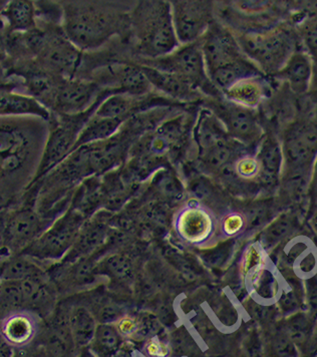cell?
Wrapping results in <instances>:
<instances>
[{
	"label": "cell",
	"instance_id": "cell-1",
	"mask_svg": "<svg viewBox=\"0 0 317 357\" xmlns=\"http://www.w3.org/2000/svg\"><path fill=\"white\" fill-rule=\"evenodd\" d=\"M63 31L82 52H95L119 40L125 43L128 33L130 2L64 1Z\"/></svg>",
	"mask_w": 317,
	"mask_h": 357
},
{
	"label": "cell",
	"instance_id": "cell-2",
	"mask_svg": "<svg viewBox=\"0 0 317 357\" xmlns=\"http://www.w3.org/2000/svg\"><path fill=\"white\" fill-rule=\"evenodd\" d=\"M132 61L171 54L180 47L173 24L171 2H135L128 15L126 43Z\"/></svg>",
	"mask_w": 317,
	"mask_h": 357
},
{
	"label": "cell",
	"instance_id": "cell-3",
	"mask_svg": "<svg viewBox=\"0 0 317 357\" xmlns=\"http://www.w3.org/2000/svg\"><path fill=\"white\" fill-rule=\"evenodd\" d=\"M105 98L96 102L95 106L87 111L86 113L75 114V116H61L52 114V126L48 132L47 139L43 146L40 161L34 172V178L27 188H31L40 182L59 164H61L68 157L73 150L80 132L89 122V119L96 114V109L102 104Z\"/></svg>",
	"mask_w": 317,
	"mask_h": 357
},
{
	"label": "cell",
	"instance_id": "cell-4",
	"mask_svg": "<svg viewBox=\"0 0 317 357\" xmlns=\"http://www.w3.org/2000/svg\"><path fill=\"white\" fill-rule=\"evenodd\" d=\"M134 63L178 75L190 82L206 98L222 96L221 91L216 88L207 75L202 38L189 45H180L166 56L152 59H137Z\"/></svg>",
	"mask_w": 317,
	"mask_h": 357
},
{
	"label": "cell",
	"instance_id": "cell-5",
	"mask_svg": "<svg viewBox=\"0 0 317 357\" xmlns=\"http://www.w3.org/2000/svg\"><path fill=\"white\" fill-rule=\"evenodd\" d=\"M243 54L262 70H281L290 59L293 43L280 31H253L236 38Z\"/></svg>",
	"mask_w": 317,
	"mask_h": 357
},
{
	"label": "cell",
	"instance_id": "cell-6",
	"mask_svg": "<svg viewBox=\"0 0 317 357\" xmlns=\"http://www.w3.org/2000/svg\"><path fill=\"white\" fill-rule=\"evenodd\" d=\"M200 106L217 116L232 139L243 146L253 145L260 139L262 130L253 109L229 102L220 96L206 98Z\"/></svg>",
	"mask_w": 317,
	"mask_h": 357
},
{
	"label": "cell",
	"instance_id": "cell-7",
	"mask_svg": "<svg viewBox=\"0 0 317 357\" xmlns=\"http://www.w3.org/2000/svg\"><path fill=\"white\" fill-rule=\"evenodd\" d=\"M111 95L114 93L103 89L91 79L61 77L57 84L50 109L52 114L75 116L86 113L96 102Z\"/></svg>",
	"mask_w": 317,
	"mask_h": 357
},
{
	"label": "cell",
	"instance_id": "cell-8",
	"mask_svg": "<svg viewBox=\"0 0 317 357\" xmlns=\"http://www.w3.org/2000/svg\"><path fill=\"white\" fill-rule=\"evenodd\" d=\"M45 47L38 54L40 66L47 72L73 79L79 75L84 52L66 38L61 26H48Z\"/></svg>",
	"mask_w": 317,
	"mask_h": 357
},
{
	"label": "cell",
	"instance_id": "cell-9",
	"mask_svg": "<svg viewBox=\"0 0 317 357\" xmlns=\"http://www.w3.org/2000/svg\"><path fill=\"white\" fill-rule=\"evenodd\" d=\"M170 2L175 33L180 45L201 40L215 22L213 1L175 0Z\"/></svg>",
	"mask_w": 317,
	"mask_h": 357
},
{
	"label": "cell",
	"instance_id": "cell-10",
	"mask_svg": "<svg viewBox=\"0 0 317 357\" xmlns=\"http://www.w3.org/2000/svg\"><path fill=\"white\" fill-rule=\"evenodd\" d=\"M82 215L77 211L66 213L56 223L45 230L18 254L31 259H54L61 257L70 248L79 233Z\"/></svg>",
	"mask_w": 317,
	"mask_h": 357
},
{
	"label": "cell",
	"instance_id": "cell-11",
	"mask_svg": "<svg viewBox=\"0 0 317 357\" xmlns=\"http://www.w3.org/2000/svg\"><path fill=\"white\" fill-rule=\"evenodd\" d=\"M214 213L198 201H190L176 213L174 230L184 243L193 247L210 244L217 232Z\"/></svg>",
	"mask_w": 317,
	"mask_h": 357
},
{
	"label": "cell",
	"instance_id": "cell-12",
	"mask_svg": "<svg viewBox=\"0 0 317 357\" xmlns=\"http://www.w3.org/2000/svg\"><path fill=\"white\" fill-rule=\"evenodd\" d=\"M202 50L208 75L246 59L236 38L216 20L202 38Z\"/></svg>",
	"mask_w": 317,
	"mask_h": 357
},
{
	"label": "cell",
	"instance_id": "cell-13",
	"mask_svg": "<svg viewBox=\"0 0 317 357\" xmlns=\"http://www.w3.org/2000/svg\"><path fill=\"white\" fill-rule=\"evenodd\" d=\"M43 223L40 214L31 207H25L9 213L2 236L6 247L20 253L43 234Z\"/></svg>",
	"mask_w": 317,
	"mask_h": 357
},
{
	"label": "cell",
	"instance_id": "cell-14",
	"mask_svg": "<svg viewBox=\"0 0 317 357\" xmlns=\"http://www.w3.org/2000/svg\"><path fill=\"white\" fill-rule=\"evenodd\" d=\"M140 66V65H139ZM151 86L160 95L183 106L201 105L206 97L190 82L173 73L162 72L149 66H140Z\"/></svg>",
	"mask_w": 317,
	"mask_h": 357
},
{
	"label": "cell",
	"instance_id": "cell-15",
	"mask_svg": "<svg viewBox=\"0 0 317 357\" xmlns=\"http://www.w3.org/2000/svg\"><path fill=\"white\" fill-rule=\"evenodd\" d=\"M0 118H36L50 122L52 113L31 96L18 93L10 86H0Z\"/></svg>",
	"mask_w": 317,
	"mask_h": 357
},
{
	"label": "cell",
	"instance_id": "cell-16",
	"mask_svg": "<svg viewBox=\"0 0 317 357\" xmlns=\"http://www.w3.org/2000/svg\"><path fill=\"white\" fill-rule=\"evenodd\" d=\"M222 95L229 102L254 109L267 95V84L261 75L246 77L223 91Z\"/></svg>",
	"mask_w": 317,
	"mask_h": 357
},
{
	"label": "cell",
	"instance_id": "cell-17",
	"mask_svg": "<svg viewBox=\"0 0 317 357\" xmlns=\"http://www.w3.org/2000/svg\"><path fill=\"white\" fill-rule=\"evenodd\" d=\"M31 135L13 121L0 122V160L20 155H31L34 149Z\"/></svg>",
	"mask_w": 317,
	"mask_h": 357
},
{
	"label": "cell",
	"instance_id": "cell-18",
	"mask_svg": "<svg viewBox=\"0 0 317 357\" xmlns=\"http://www.w3.org/2000/svg\"><path fill=\"white\" fill-rule=\"evenodd\" d=\"M36 333V319L24 311L13 313L2 322V336L8 344L13 347H22L29 344Z\"/></svg>",
	"mask_w": 317,
	"mask_h": 357
},
{
	"label": "cell",
	"instance_id": "cell-19",
	"mask_svg": "<svg viewBox=\"0 0 317 357\" xmlns=\"http://www.w3.org/2000/svg\"><path fill=\"white\" fill-rule=\"evenodd\" d=\"M1 15L6 25L15 33H29L38 27L34 2L13 0L4 6Z\"/></svg>",
	"mask_w": 317,
	"mask_h": 357
},
{
	"label": "cell",
	"instance_id": "cell-20",
	"mask_svg": "<svg viewBox=\"0 0 317 357\" xmlns=\"http://www.w3.org/2000/svg\"><path fill=\"white\" fill-rule=\"evenodd\" d=\"M316 325V320L309 313L295 312L287 318L282 326L297 349L300 356H307Z\"/></svg>",
	"mask_w": 317,
	"mask_h": 357
},
{
	"label": "cell",
	"instance_id": "cell-21",
	"mask_svg": "<svg viewBox=\"0 0 317 357\" xmlns=\"http://www.w3.org/2000/svg\"><path fill=\"white\" fill-rule=\"evenodd\" d=\"M124 123L125 121L119 120V119L102 118L94 114L80 132L73 151L77 150L80 146L111 138L121 130Z\"/></svg>",
	"mask_w": 317,
	"mask_h": 357
},
{
	"label": "cell",
	"instance_id": "cell-22",
	"mask_svg": "<svg viewBox=\"0 0 317 357\" xmlns=\"http://www.w3.org/2000/svg\"><path fill=\"white\" fill-rule=\"evenodd\" d=\"M280 75L289 82L295 93H305L309 89L310 82H311V61L305 54H293L286 66L281 68Z\"/></svg>",
	"mask_w": 317,
	"mask_h": 357
},
{
	"label": "cell",
	"instance_id": "cell-23",
	"mask_svg": "<svg viewBox=\"0 0 317 357\" xmlns=\"http://www.w3.org/2000/svg\"><path fill=\"white\" fill-rule=\"evenodd\" d=\"M256 157L260 164L259 177L270 184L277 181L283 162V152L279 144L275 139H266L262 142Z\"/></svg>",
	"mask_w": 317,
	"mask_h": 357
},
{
	"label": "cell",
	"instance_id": "cell-24",
	"mask_svg": "<svg viewBox=\"0 0 317 357\" xmlns=\"http://www.w3.org/2000/svg\"><path fill=\"white\" fill-rule=\"evenodd\" d=\"M95 317L87 309L77 307L70 315V329L73 340L78 347H84L91 343L96 331Z\"/></svg>",
	"mask_w": 317,
	"mask_h": 357
},
{
	"label": "cell",
	"instance_id": "cell-25",
	"mask_svg": "<svg viewBox=\"0 0 317 357\" xmlns=\"http://www.w3.org/2000/svg\"><path fill=\"white\" fill-rule=\"evenodd\" d=\"M40 275H43V272L38 265L32 263L31 258L22 254L3 261L0 266V281H24Z\"/></svg>",
	"mask_w": 317,
	"mask_h": 357
},
{
	"label": "cell",
	"instance_id": "cell-26",
	"mask_svg": "<svg viewBox=\"0 0 317 357\" xmlns=\"http://www.w3.org/2000/svg\"><path fill=\"white\" fill-rule=\"evenodd\" d=\"M121 342L123 341L118 328L107 324L96 327L95 336L91 341L94 352L100 357H110L116 354Z\"/></svg>",
	"mask_w": 317,
	"mask_h": 357
},
{
	"label": "cell",
	"instance_id": "cell-27",
	"mask_svg": "<svg viewBox=\"0 0 317 357\" xmlns=\"http://www.w3.org/2000/svg\"><path fill=\"white\" fill-rule=\"evenodd\" d=\"M247 227V220L244 215L238 212H230L223 216L220 222V231L225 238H234L242 234Z\"/></svg>",
	"mask_w": 317,
	"mask_h": 357
},
{
	"label": "cell",
	"instance_id": "cell-28",
	"mask_svg": "<svg viewBox=\"0 0 317 357\" xmlns=\"http://www.w3.org/2000/svg\"><path fill=\"white\" fill-rule=\"evenodd\" d=\"M234 171L239 177L253 178L260 174V164L256 155L245 154L239 155L233 162Z\"/></svg>",
	"mask_w": 317,
	"mask_h": 357
},
{
	"label": "cell",
	"instance_id": "cell-29",
	"mask_svg": "<svg viewBox=\"0 0 317 357\" xmlns=\"http://www.w3.org/2000/svg\"><path fill=\"white\" fill-rule=\"evenodd\" d=\"M291 228H293V224L287 219V217H280L266 229L263 234L264 242L266 245L272 246L273 244L281 241L290 232Z\"/></svg>",
	"mask_w": 317,
	"mask_h": 357
},
{
	"label": "cell",
	"instance_id": "cell-30",
	"mask_svg": "<svg viewBox=\"0 0 317 357\" xmlns=\"http://www.w3.org/2000/svg\"><path fill=\"white\" fill-rule=\"evenodd\" d=\"M257 294L261 295L264 298H272L277 296L278 292V283L277 278L268 270H261L254 283Z\"/></svg>",
	"mask_w": 317,
	"mask_h": 357
},
{
	"label": "cell",
	"instance_id": "cell-31",
	"mask_svg": "<svg viewBox=\"0 0 317 357\" xmlns=\"http://www.w3.org/2000/svg\"><path fill=\"white\" fill-rule=\"evenodd\" d=\"M282 311L287 314H293L297 312V309L300 307V297L297 293L293 289V286H288L287 290L281 293L279 301Z\"/></svg>",
	"mask_w": 317,
	"mask_h": 357
},
{
	"label": "cell",
	"instance_id": "cell-32",
	"mask_svg": "<svg viewBox=\"0 0 317 357\" xmlns=\"http://www.w3.org/2000/svg\"><path fill=\"white\" fill-rule=\"evenodd\" d=\"M117 328L124 337H135V335H140L143 326L137 318L126 317L119 318Z\"/></svg>",
	"mask_w": 317,
	"mask_h": 357
},
{
	"label": "cell",
	"instance_id": "cell-33",
	"mask_svg": "<svg viewBox=\"0 0 317 357\" xmlns=\"http://www.w3.org/2000/svg\"><path fill=\"white\" fill-rule=\"evenodd\" d=\"M305 298L309 314L317 318V277H310L305 281Z\"/></svg>",
	"mask_w": 317,
	"mask_h": 357
},
{
	"label": "cell",
	"instance_id": "cell-34",
	"mask_svg": "<svg viewBox=\"0 0 317 357\" xmlns=\"http://www.w3.org/2000/svg\"><path fill=\"white\" fill-rule=\"evenodd\" d=\"M145 352L149 357H165L168 354V349L160 340H152L145 347Z\"/></svg>",
	"mask_w": 317,
	"mask_h": 357
},
{
	"label": "cell",
	"instance_id": "cell-35",
	"mask_svg": "<svg viewBox=\"0 0 317 357\" xmlns=\"http://www.w3.org/2000/svg\"><path fill=\"white\" fill-rule=\"evenodd\" d=\"M307 45L310 52L317 57V25L307 34Z\"/></svg>",
	"mask_w": 317,
	"mask_h": 357
},
{
	"label": "cell",
	"instance_id": "cell-36",
	"mask_svg": "<svg viewBox=\"0 0 317 357\" xmlns=\"http://www.w3.org/2000/svg\"><path fill=\"white\" fill-rule=\"evenodd\" d=\"M317 356V324L316 328H314V336L311 338V342H310L309 352H307V357H312Z\"/></svg>",
	"mask_w": 317,
	"mask_h": 357
},
{
	"label": "cell",
	"instance_id": "cell-37",
	"mask_svg": "<svg viewBox=\"0 0 317 357\" xmlns=\"http://www.w3.org/2000/svg\"><path fill=\"white\" fill-rule=\"evenodd\" d=\"M0 357H13L8 344H0Z\"/></svg>",
	"mask_w": 317,
	"mask_h": 357
},
{
	"label": "cell",
	"instance_id": "cell-38",
	"mask_svg": "<svg viewBox=\"0 0 317 357\" xmlns=\"http://www.w3.org/2000/svg\"><path fill=\"white\" fill-rule=\"evenodd\" d=\"M312 84H314V86L317 88V59L316 61H314V65H312Z\"/></svg>",
	"mask_w": 317,
	"mask_h": 357
},
{
	"label": "cell",
	"instance_id": "cell-39",
	"mask_svg": "<svg viewBox=\"0 0 317 357\" xmlns=\"http://www.w3.org/2000/svg\"><path fill=\"white\" fill-rule=\"evenodd\" d=\"M254 254H256V253H254V251H252V259H251V257H250V255H248L247 256V261H251V260H255V258H258V257H260V255H258V253H257V255H254ZM255 265H256V263L255 262H251V265H250V262H248L247 264L245 265L246 268H247V269H250V268H252V267H254Z\"/></svg>",
	"mask_w": 317,
	"mask_h": 357
},
{
	"label": "cell",
	"instance_id": "cell-40",
	"mask_svg": "<svg viewBox=\"0 0 317 357\" xmlns=\"http://www.w3.org/2000/svg\"><path fill=\"white\" fill-rule=\"evenodd\" d=\"M6 20H4L3 17H2L1 13H0V33L6 29Z\"/></svg>",
	"mask_w": 317,
	"mask_h": 357
},
{
	"label": "cell",
	"instance_id": "cell-41",
	"mask_svg": "<svg viewBox=\"0 0 317 357\" xmlns=\"http://www.w3.org/2000/svg\"><path fill=\"white\" fill-rule=\"evenodd\" d=\"M80 357H96V356H94V354H91V352L89 351V350H84V351L82 352V354H80Z\"/></svg>",
	"mask_w": 317,
	"mask_h": 357
},
{
	"label": "cell",
	"instance_id": "cell-42",
	"mask_svg": "<svg viewBox=\"0 0 317 357\" xmlns=\"http://www.w3.org/2000/svg\"><path fill=\"white\" fill-rule=\"evenodd\" d=\"M314 184H316L317 190V161L316 162V168H314Z\"/></svg>",
	"mask_w": 317,
	"mask_h": 357
},
{
	"label": "cell",
	"instance_id": "cell-43",
	"mask_svg": "<svg viewBox=\"0 0 317 357\" xmlns=\"http://www.w3.org/2000/svg\"><path fill=\"white\" fill-rule=\"evenodd\" d=\"M13 357H31V356H27H27H25V354H15V356Z\"/></svg>",
	"mask_w": 317,
	"mask_h": 357
}]
</instances>
